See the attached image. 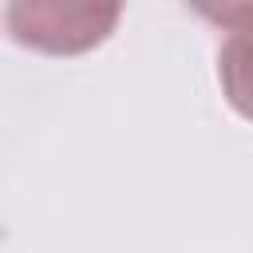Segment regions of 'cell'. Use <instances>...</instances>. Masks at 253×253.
<instances>
[{
    "instance_id": "2",
    "label": "cell",
    "mask_w": 253,
    "mask_h": 253,
    "mask_svg": "<svg viewBox=\"0 0 253 253\" xmlns=\"http://www.w3.org/2000/svg\"><path fill=\"white\" fill-rule=\"evenodd\" d=\"M202 16L217 20L229 36L221 40L217 51V79L225 103L241 115L253 119V4H221V8H202Z\"/></svg>"
},
{
    "instance_id": "1",
    "label": "cell",
    "mask_w": 253,
    "mask_h": 253,
    "mask_svg": "<svg viewBox=\"0 0 253 253\" xmlns=\"http://www.w3.org/2000/svg\"><path fill=\"white\" fill-rule=\"evenodd\" d=\"M123 8L119 4H75V0H16L4 20L16 43L43 55H79L103 43Z\"/></svg>"
}]
</instances>
